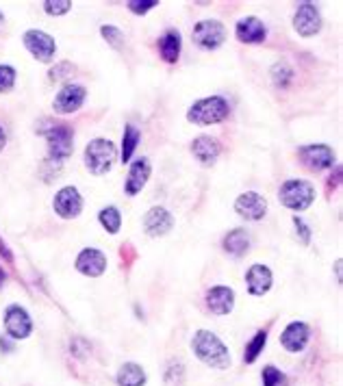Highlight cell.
I'll list each match as a JSON object with an SVG mask.
<instances>
[{
    "instance_id": "cb8c5ba5",
    "label": "cell",
    "mask_w": 343,
    "mask_h": 386,
    "mask_svg": "<svg viewBox=\"0 0 343 386\" xmlns=\"http://www.w3.org/2000/svg\"><path fill=\"white\" fill-rule=\"evenodd\" d=\"M118 384L120 386H143L145 384V373L139 365L135 362H126L122 365L120 373H118Z\"/></svg>"
},
{
    "instance_id": "1f68e13d",
    "label": "cell",
    "mask_w": 343,
    "mask_h": 386,
    "mask_svg": "<svg viewBox=\"0 0 343 386\" xmlns=\"http://www.w3.org/2000/svg\"><path fill=\"white\" fill-rule=\"evenodd\" d=\"M103 31V37L113 46V48H122V43H124V35H122V31L120 28H116V26H103L101 28Z\"/></svg>"
},
{
    "instance_id": "74e56055",
    "label": "cell",
    "mask_w": 343,
    "mask_h": 386,
    "mask_svg": "<svg viewBox=\"0 0 343 386\" xmlns=\"http://www.w3.org/2000/svg\"><path fill=\"white\" fill-rule=\"evenodd\" d=\"M7 280V273L3 271V267H0V286H3V282Z\"/></svg>"
},
{
    "instance_id": "484cf974",
    "label": "cell",
    "mask_w": 343,
    "mask_h": 386,
    "mask_svg": "<svg viewBox=\"0 0 343 386\" xmlns=\"http://www.w3.org/2000/svg\"><path fill=\"white\" fill-rule=\"evenodd\" d=\"M98 219H101L103 228H107V232L116 234L122 226V213L116 209V207H107L101 211V215H98Z\"/></svg>"
},
{
    "instance_id": "5b68a950",
    "label": "cell",
    "mask_w": 343,
    "mask_h": 386,
    "mask_svg": "<svg viewBox=\"0 0 343 386\" xmlns=\"http://www.w3.org/2000/svg\"><path fill=\"white\" fill-rule=\"evenodd\" d=\"M46 141H48V152H51L53 161H66L72 150H74V135L66 124H55L46 130Z\"/></svg>"
},
{
    "instance_id": "6da1fadb",
    "label": "cell",
    "mask_w": 343,
    "mask_h": 386,
    "mask_svg": "<svg viewBox=\"0 0 343 386\" xmlns=\"http://www.w3.org/2000/svg\"><path fill=\"white\" fill-rule=\"evenodd\" d=\"M191 350L207 367H213V369H228L230 367L228 348L209 330H200V332L193 334Z\"/></svg>"
},
{
    "instance_id": "30bf717a",
    "label": "cell",
    "mask_w": 343,
    "mask_h": 386,
    "mask_svg": "<svg viewBox=\"0 0 343 386\" xmlns=\"http://www.w3.org/2000/svg\"><path fill=\"white\" fill-rule=\"evenodd\" d=\"M293 28H296L302 37H313L322 28L319 11L313 3H302L293 16Z\"/></svg>"
},
{
    "instance_id": "4fadbf2b",
    "label": "cell",
    "mask_w": 343,
    "mask_h": 386,
    "mask_svg": "<svg viewBox=\"0 0 343 386\" xmlns=\"http://www.w3.org/2000/svg\"><path fill=\"white\" fill-rule=\"evenodd\" d=\"M85 95H87L85 87H81V85H66V87L57 93L53 107H55L57 113H63V115H66V113H74V111H78L81 105L85 103Z\"/></svg>"
},
{
    "instance_id": "e575fe53",
    "label": "cell",
    "mask_w": 343,
    "mask_h": 386,
    "mask_svg": "<svg viewBox=\"0 0 343 386\" xmlns=\"http://www.w3.org/2000/svg\"><path fill=\"white\" fill-rule=\"evenodd\" d=\"M68 68H70V63H59L57 68H53V70H51V80H61V78H66L63 70H68Z\"/></svg>"
},
{
    "instance_id": "9a60e30c",
    "label": "cell",
    "mask_w": 343,
    "mask_h": 386,
    "mask_svg": "<svg viewBox=\"0 0 343 386\" xmlns=\"http://www.w3.org/2000/svg\"><path fill=\"white\" fill-rule=\"evenodd\" d=\"M300 157H302V163L315 172L332 167V163H334V152L328 146H322V143H313V146L300 148Z\"/></svg>"
},
{
    "instance_id": "7a4b0ae2",
    "label": "cell",
    "mask_w": 343,
    "mask_h": 386,
    "mask_svg": "<svg viewBox=\"0 0 343 386\" xmlns=\"http://www.w3.org/2000/svg\"><path fill=\"white\" fill-rule=\"evenodd\" d=\"M230 107L228 103L222 98V95H211V98L198 100L187 113V120L191 124L198 126H211V124H220L228 118Z\"/></svg>"
},
{
    "instance_id": "7402d4cb",
    "label": "cell",
    "mask_w": 343,
    "mask_h": 386,
    "mask_svg": "<svg viewBox=\"0 0 343 386\" xmlns=\"http://www.w3.org/2000/svg\"><path fill=\"white\" fill-rule=\"evenodd\" d=\"M250 248V236L243 228H235L224 239V250L232 256H243Z\"/></svg>"
},
{
    "instance_id": "f546056e",
    "label": "cell",
    "mask_w": 343,
    "mask_h": 386,
    "mask_svg": "<svg viewBox=\"0 0 343 386\" xmlns=\"http://www.w3.org/2000/svg\"><path fill=\"white\" fill-rule=\"evenodd\" d=\"M16 85V70L11 66H0V93Z\"/></svg>"
},
{
    "instance_id": "ac0fdd59",
    "label": "cell",
    "mask_w": 343,
    "mask_h": 386,
    "mask_svg": "<svg viewBox=\"0 0 343 386\" xmlns=\"http://www.w3.org/2000/svg\"><path fill=\"white\" fill-rule=\"evenodd\" d=\"M150 178V161L148 159H137L133 165H130V172H128V178H126V184H124V191L126 196H137V193L145 187Z\"/></svg>"
},
{
    "instance_id": "836d02e7",
    "label": "cell",
    "mask_w": 343,
    "mask_h": 386,
    "mask_svg": "<svg viewBox=\"0 0 343 386\" xmlns=\"http://www.w3.org/2000/svg\"><path fill=\"white\" fill-rule=\"evenodd\" d=\"M293 224H296V228H298V234L302 236V244L304 246H309V241H311V230H309V226L296 215V217H293Z\"/></svg>"
},
{
    "instance_id": "d6986e66",
    "label": "cell",
    "mask_w": 343,
    "mask_h": 386,
    "mask_svg": "<svg viewBox=\"0 0 343 386\" xmlns=\"http://www.w3.org/2000/svg\"><path fill=\"white\" fill-rule=\"evenodd\" d=\"M235 306V291L228 286H213L207 293V308L213 315H228Z\"/></svg>"
},
{
    "instance_id": "f35d334b",
    "label": "cell",
    "mask_w": 343,
    "mask_h": 386,
    "mask_svg": "<svg viewBox=\"0 0 343 386\" xmlns=\"http://www.w3.org/2000/svg\"><path fill=\"white\" fill-rule=\"evenodd\" d=\"M3 20H5V18H3V14H0V22H3Z\"/></svg>"
},
{
    "instance_id": "3957f363",
    "label": "cell",
    "mask_w": 343,
    "mask_h": 386,
    "mask_svg": "<svg viewBox=\"0 0 343 386\" xmlns=\"http://www.w3.org/2000/svg\"><path fill=\"white\" fill-rule=\"evenodd\" d=\"M116 161V146L109 139H91L85 148V165L91 174L103 176L111 169Z\"/></svg>"
},
{
    "instance_id": "d590c367",
    "label": "cell",
    "mask_w": 343,
    "mask_h": 386,
    "mask_svg": "<svg viewBox=\"0 0 343 386\" xmlns=\"http://www.w3.org/2000/svg\"><path fill=\"white\" fill-rule=\"evenodd\" d=\"M0 254H3V256H5V261H9V263L14 261L11 252H9V250H7V246H5V241H0Z\"/></svg>"
},
{
    "instance_id": "d6a6232c",
    "label": "cell",
    "mask_w": 343,
    "mask_h": 386,
    "mask_svg": "<svg viewBox=\"0 0 343 386\" xmlns=\"http://www.w3.org/2000/svg\"><path fill=\"white\" fill-rule=\"evenodd\" d=\"M272 74H274L276 85H280V87H285V85H287V80H291V78H293V72H291L285 63L276 66V68L272 70Z\"/></svg>"
},
{
    "instance_id": "8fae6325",
    "label": "cell",
    "mask_w": 343,
    "mask_h": 386,
    "mask_svg": "<svg viewBox=\"0 0 343 386\" xmlns=\"http://www.w3.org/2000/svg\"><path fill=\"white\" fill-rule=\"evenodd\" d=\"M172 226H174V217L163 207H153L143 215V230L148 236H163L172 230Z\"/></svg>"
},
{
    "instance_id": "4316f807",
    "label": "cell",
    "mask_w": 343,
    "mask_h": 386,
    "mask_svg": "<svg viewBox=\"0 0 343 386\" xmlns=\"http://www.w3.org/2000/svg\"><path fill=\"white\" fill-rule=\"evenodd\" d=\"M265 343H267V332H257L255 334V339L248 343V348H246V354H243V360L246 362H255L257 358H259V354L263 352V348H265Z\"/></svg>"
},
{
    "instance_id": "e0dca14e",
    "label": "cell",
    "mask_w": 343,
    "mask_h": 386,
    "mask_svg": "<svg viewBox=\"0 0 343 386\" xmlns=\"http://www.w3.org/2000/svg\"><path fill=\"white\" fill-rule=\"evenodd\" d=\"M235 35L243 43H261L267 35L265 24L259 18H241L235 26Z\"/></svg>"
},
{
    "instance_id": "5bb4252c",
    "label": "cell",
    "mask_w": 343,
    "mask_h": 386,
    "mask_svg": "<svg viewBox=\"0 0 343 386\" xmlns=\"http://www.w3.org/2000/svg\"><path fill=\"white\" fill-rule=\"evenodd\" d=\"M5 328L11 339H26L33 330V321L22 306H9L5 315Z\"/></svg>"
},
{
    "instance_id": "ba28073f",
    "label": "cell",
    "mask_w": 343,
    "mask_h": 386,
    "mask_svg": "<svg viewBox=\"0 0 343 386\" xmlns=\"http://www.w3.org/2000/svg\"><path fill=\"white\" fill-rule=\"evenodd\" d=\"M235 211L246 217L250 221H259L265 217L267 213V200L257 191H248V193H241V196L235 200Z\"/></svg>"
},
{
    "instance_id": "603a6c76",
    "label": "cell",
    "mask_w": 343,
    "mask_h": 386,
    "mask_svg": "<svg viewBox=\"0 0 343 386\" xmlns=\"http://www.w3.org/2000/svg\"><path fill=\"white\" fill-rule=\"evenodd\" d=\"M159 53H161V59L168 61V63L178 61V55H180V35H178V31H168L159 39Z\"/></svg>"
},
{
    "instance_id": "9c48e42d",
    "label": "cell",
    "mask_w": 343,
    "mask_h": 386,
    "mask_svg": "<svg viewBox=\"0 0 343 386\" xmlns=\"http://www.w3.org/2000/svg\"><path fill=\"white\" fill-rule=\"evenodd\" d=\"M55 213L63 219H72L76 217L81 211H83V198H81V193L76 187H63L57 191V196H55Z\"/></svg>"
},
{
    "instance_id": "44dd1931",
    "label": "cell",
    "mask_w": 343,
    "mask_h": 386,
    "mask_svg": "<svg viewBox=\"0 0 343 386\" xmlns=\"http://www.w3.org/2000/svg\"><path fill=\"white\" fill-rule=\"evenodd\" d=\"M246 282H248V291L252 296H265L272 288V271L265 265H252L246 273Z\"/></svg>"
},
{
    "instance_id": "ffe728a7",
    "label": "cell",
    "mask_w": 343,
    "mask_h": 386,
    "mask_svg": "<svg viewBox=\"0 0 343 386\" xmlns=\"http://www.w3.org/2000/svg\"><path fill=\"white\" fill-rule=\"evenodd\" d=\"M191 152H193V157L198 159L203 165H213V163L217 161V157H220V143H217V139L203 135V137H198V139H193Z\"/></svg>"
},
{
    "instance_id": "8d00e7d4",
    "label": "cell",
    "mask_w": 343,
    "mask_h": 386,
    "mask_svg": "<svg viewBox=\"0 0 343 386\" xmlns=\"http://www.w3.org/2000/svg\"><path fill=\"white\" fill-rule=\"evenodd\" d=\"M5 143H7V135H5V130H3V128H0V152H3Z\"/></svg>"
},
{
    "instance_id": "4dcf8cb0",
    "label": "cell",
    "mask_w": 343,
    "mask_h": 386,
    "mask_svg": "<svg viewBox=\"0 0 343 386\" xmlns=\"http://www.w3.org/2000/svg\"><path fill=\"white\" fill-rule=\"evenodd\" d=\"M128 9L133 11V14H139V16H143V14H148L150 9H155L159 3L157 0H128Z\"/></svg>"
},
{
    "instance_id": "52a82bcc",
    "label": "cell",
    "mask_w": 343,
    "mask_h": 386,
    "mask_svg": "<svg viewBox=\"0 0 343 386\" xmlns=\"http://www.w3.org/2000/svg\"><path fill=\"white\" fill-rule=\"evenodd\" d=\"M22 39H24L26 51H29L37 61H43V63L53 61V57H55V53H57V43H55V39L48 35V33L33 28V31H26Z\"/></svg>"
},
{
    "instance_id": "83f0119b",
    "label": "cell",
    "mask_w": 343,
    "mask_h": 386,
    "mask_svg": "<svg viewBox=\"0 0 343 386\" xmlns=\"http://www.w3.org/2000/svg\"><path fill=\"white\" fill-rule=\"evenodd\" d=\"M263 386H287V375L280 369L267 365L263 369Z\"/></svg>"
},
{
    "instance_id": "277c9868",
    "label": "cell",
    "mask_w": 343,
    "mask_h": 386,
    "mask_svg": "<svg viewBox=\"0 0 343 386\" xmlns=\"http://www.w3.org/2000/svg\"><path fill=\"white\" fill-rule=\"evenodd\" d=\"M280 202L291 209V211H307L313 200H315V189L311 182L307 180H287L282 187H280V193H278Z\"/></svg>"
},
{
    "instance_id": "2e32d148",
    "label": "cell",
    "mask_w": 343,
    "mask_h": 386,
    "mask_svg": "<svg viewBox=\"0 0 343 386\" xmlns=\"http://www.w3.org/2000/svg\"><path fill=\"white\" fill-rule=\"evenodd\" d=\"M76 269L83 273V276H89V278H98L103 276L105 269H107V256L101 252V250H83L76 259Z\"/></svg>"
},
{
    "instance_id": "f1b7e54d",
    "label": "cell",
    "mask_w": 343,
    "mask_h": 386,
    "mask_svg": "<svg viewBox=\"0 0 343 386\" xmlns=\"http://www.w3.org/2000/svg\"><path fill=\"white\" fill-rule=\"evenodd\" d=\"M70 9H72L70 0H46V3H43V11L48 16H63Z\"/></svg>"
},
{
    "instance_id": "d4e9b609",
    "label": "cell",
    "mask_w": 343,
    "mask_h": 386,
    "mask_svg": "<svg viewBox=\"0 0 343 386\" xmlns=\"http://www.w3.org/2000/svg\"><path fill=\"white\" fill-rule=\"evenodd\" d=\"M139 139H141L139 130L128 124V126L124 128V137H122V163H128V161H130V157H133V152H135V148H137Z\"/></svg>"
},
{
    "instance_id": "8992f818",
    "label": "cell",
    "mask_w": 343,
    "mask_h": 386,
    "mask_svg": "<svg viewBox=\"0 0 343 386\" xmlns=\"http://www.w3.org/2000/svg\"><path fill=\"white\" fill-rule=\"evenodd\" d=\"M226 39V28L217 20H203L193 28V43L203 51H215Z\"/></svg>"
},
{
    "instance_id": "7c38bea8",
    "label": "cell",
    "mask_w": 343,
    "mask_h": 386,
    "mask_svg": "<svg viewBox=\"0 0 343 386\" xmlns=\"http://www.w3.org/2000/svg\"><path fill=\"white\" fill-rule=\"evenodd\" d=\"M309 336H311V330H309L307 323L293 321V323H289V325L285 328V332H282V336H280V343H282V348H285L287 352L298 354V352H302V350L307 348Z\"/></svg>"
}]
</instances>
